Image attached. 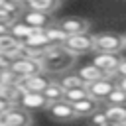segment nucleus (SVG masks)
<instances>
[{"label":"nucleus","instance_id":"obj_1","mask_svg":"<svg viewBox=\"0 0 126 126\" xmlns=\"http://www.w3.org/2000/svg\"><path fill=\"white\" fill-rule=\"evenodd\" d=\"M75 61L77 57L73 53H69L63 45H57V47H49L43 53L41 67H43V73L47 75H63L75 65Z\"/></svg>","mask_w":126,"mask_h":126},{"label":"nucleus","instance_id":"obj_2","mask_svg":"<svg viewBox=\"0 0 126 126\" xmlns=\"http://www.w3.org/2000/svg\"><path fill=\"white\" fill-rule=\"evenodd\" d=\"M126 47V37L122 33L114 32H104L94 35V49L102 53H120Z\"/></svg>","mask_w":126,"mask_h":126},{"label":"nucleus","instance_id":"obj_3","mask_svg":"<svg viewBox=\"0 0 126 126\" xmlns=\"http://www.w3.org/2000/svg\"><path fill=\"white\" fill-rule=\"evenodd\" d=\"M63 47L73 53L75 57L79 55H85V53H91L94 49V35H91L89 32L87 33H77V35H69L63 43Z\"/></svg>","mask_w":126,"mask_h":126},{"label":"nucleus","instance_id":"obj_4","mask_svg":"<svg viewBox=\"0 0 126 126\" xmlns=\"http://www.w3.org/2000/svg\"><path fill=\"white\" fill-rule=\"evenodd\" d=\"M0 124L2 126H32V112L14 104L6 112L0 114Z\"/></svg>","mask_w":126,"mask_h":126},{"label":"nucleus","instance_id":"obj_5","mask_svg":"<svg viewBox=\"0 0 126 126\" xmlns=\"http://www.w3.org/2000/svg\"><path fill=\"white\" fill-rule=\"evenodd\" d=\"M10 69L22 79V77H30V75H39L43 73V67H41V59H35V57H22L18 61H14L10 65Z\"/></svg>","mask_w":126,"mask_h":126},{"label":"nucleus","instance_id":"obj_6","mask_svg":"<svg viewBox=\"0 0 126 126\" xmlns=\"http://www.w3.org/2000/svg\"><path fill=\"white\" fill-rule=\"evenodd\" d=\"M45 110H47V114H49L53 120H57V122H71V120L77 118L73 104L67 102L65 98H63V100H57V102H49Z\"/></svg>","mask_w":126,"mask_h":126},{"label":"nucleus","instance_id":"obj_7","mask_svg":"<svg viewBox=\"0 0 126 126\" xmlns=\"http://www.w3.org/2000/svg\"><path fill=\"white\" fill-rule=\"evenodd\" d=\"M118 83H114L112 81V77H106V79H98V81H94V83H89L87 85V91H89V96H93L94 100H106L108 98V94L114 91V87H116Z\"/></svg>","mask_w":126,"mask_h":126},{"label":"nucleus","instance_id":"obj_8","mask_svg":"<svg viewBox=\"0 0 126 126\" xmlns=\"http://www.w3.org/2000/svg\"><path fill=\"white\" fill-rule=\"evenodd\" d=\"M49 83L51 81L45 77V73H39V75L22 77L18 83V89H20V93H43Z\"/></svg>","mask_w":126,"mask_h":126},{"label":"nucleus","instance_id":"obj_9","mask_svg":"<svg viewBox=\"0 0 126 126\" xmlns=\"http://www.w3.org/2000/svg\"><path fill=\"white\" fill-rule=\"evenodd\" d=\"M16 104L22 106V108H26L28 112L30 110L33 112V110H45L49 102H47V98L41 93H22Z\"/></svg>","mask_w":126,"mask_h":126},{"label":"nucleus","instance_id":"obj_10","mask_svg":"<svg viewBox=\"0 0 126 126\" xmlns=\"http://www.w3.org/2000/svg\"><path fill=\"white\" fill-rule=\"evenodd\" d=\"M124 57H120V53H102V51H98L94 57H93V65H96L98 69H102L104 73H108V75H112L114 71H116V67L120 65V61H122Z\"/></svg>","mask_w":126,"mask_h":126},{"label":"nucleus","instance_id":"obj_11","mask_svg":"<svg viewBox=\"0 0 126 126\" xmlns=\"http://www.w3.org/2000/svg\"><path fill=\"white\" fill-rule=\"evenodd\" d=\"M57 26L67 33V35H77V33H87L91 28V22L85 18H63L57 22Z\"/></svg>","mask_w":126,"mask_h":126},{"label":"nucleus","instance_id":"obj_12","mask_svg":"<svg viewBox=\"0 0 126 126\" xmlns=\"http://www.w3.org/2000/svg\"><path fill=\"white\" fill-rule=\"evenodd\" d=\"M22 20H24L28 26L35 28V30H45L47 26H51V24H53V20H51V16H49V14L35 12V10H28V12H24V14H22Z\"/></svg>","mask_w":126,"mask_h":126},{"label":"nucleus","instance_id":"obj_13","mask_svg":"<svg viewBox=\"0 0 126 126\" xmlns=\"http://www.w3.org/2000/svg\"><path fill=\"white\" fill-rule=\"evenodd\" d=\"M87 85L89 83H94V81H98V79H106V77H112V75H108V73H104L102 69H98L96 65H93V63H89V65H85V67H81L79 69V73H77Z\"/></svg>","mask_w":126,"mask_h":126},{"label":"nucleus","instance_id":"obj_14","mask_svg":"<svg viewBox=\"0 0 126 126\" xmlns=\"http://www.w3.org/2000/svg\"><path fill=\"white\" fill-rule=\"evenodd\" d=\"M73 108H75L77 118H79V116H93L94 112H98V100H94L93 96H85L83 100L75 102Z\"/></svg>","mask_w":126,"mask_h":126},{"label":"nucleus","instance_id":"obj_15","mask_svg":"<svg viewBox=\"0 0 126 126\" xmlns=\"http://www.w3.org/2000/svg\"><path fill=\"white\" fill-rule=\"evenodd\" d=\"M37 30L35 28H32V26H28L24 20H18V22H14L12 26H10V35L12 37H16L18 41H24V39H28L32 33H35Z\"/></svg>","mask_w":126,"mask_h":126},{"label":"nucleus","instance_id":"obj_16","mask_svg":"<svg viewBox=\"0 0 126 126\" xmlns=\"http://www.w3.org/2000/svg\"><path fill=\"white\" fill-rule=\"evenodd\" d=\"M26 4L30 6V10L43 12V14H53L61 6V0H26Z\"/></svg>","mask_w":126,"mask_h":126},{"label":"nucleus","instance_id":"obj_17","mask_svg":"<svg viewBox=\"0 0 126 126\" xmlns=\"http://www.w3.org/2000/svg\"><path fill=\"white\" fill-rule=\"evenodd\" d=\"M43 33L47 35V39H49V43L53 45V47H57V45H63L65 43V39L69 37L57 24H51V26H47L45 30H43Z\"/></svg>","mask_w":126,"mask_h":126},{"label":"nucleus","instance_id":"obj_18","mask_svg":"<svg viewBox=\"0 0 126 126\" xmlns=\"http://www.w3.org/2000/svg\"><path fill=\"white\" fill-rule=\"evenodd\" d=\"M41 94L47 98V102H57V100H63L65 91H63V87H61L57 81H51V83L45 87V91H43Z\"/></svg>","mask_w":126,"mask_h":126},{"label":"nucleus","instance_id":"obj_19","mask_svg":"<svg viewBox=\"0 0 126 126\" xmlns=\"http://www.w3.org/2000/svg\"><path fill=\"white\" fill-rule=\"evenodd\" d=\"M106 114V118L118 122V124H124L126 122V106H116V104H106V108L102 110Z\"/></svg>","mask_w":126,"mask_h":126},{"label":"nucleus","instance_id":"obj_20","mask_svg":"<svg viewBox=\"0 0 126 126\" xmlns=\"http://www.w3.org/2000/svg\"><path fill=\"white\" fill-rule=\"evenodd\" d=\"M61 87H63V91H69V89H79V87H87V83L75 73V75H61V79L57 81Z\"/></svg>","mask_w":126,"mask_h":126},{"label":"nucleus","instance_id":"obj_21","mask_svg":"<svg viewBox=\"0 0 126 126\" xmlns=\"http://www.w3.org/2000/svg\"><path fill=\"white\" fill-rule=\"evenodd\" d=\"M20 89H18V85H4V83H0V98L2 100H8V102H18V98H20Z\"/></svg>","mask_w":126,"mask_h":126},{"label":"nucleus","instance_id":"obj_22","mask_svg":"<svg viewBox=\"0 0 126 126\" xmlns=\"http://www.w3.org/2000/svg\"><path fill=\"white\" fill-rule=\"evenodd\" d=\"M85 96H89V91H87V87H79V89H69V91H65V100L67 102H71V104H75V102H79V100H83Z\"/></svg>","mask_w":126,"mask_h":126},{"label":"nucleus","instance_id":"obj_23","mask_svg":"<svg viewBox=\"0 0 126 126\" xmlns=\"http://www.w3.org/2000/svg\"><path fill=\"white\" fill-rule=\"evenodd\" d=\"M106 104H116V106H126V91L120 89L118 85L114 87V91L108 94L106 98Z\"/></svg>","mask_w":126,"mask_h":126},{"label":"nucleus","instance_id":"obj_24","mask_svg":"<svg viewBox=\"0 0 126 126\" xmlns=\"http://www.w3.org/2000/svg\"><path fill=\"white\" fill-rule=\"evenodd\" d=\"M91 126H124V124H118V122L106 118V114L102 110H98V112H94L91 116Z\"/></svg>","mask_w":126,"mask_h":126},{"label":"nucleus","instance_id":"obj_25","mask_svg":"<svg viewBox=\"0 0 126 126\" xmlns=\"http://www.w3.org/2000/svg\"><path fill=\"white\" fill-rule=\"evenodd\" d=\"M24 0H0V8H6L10 12H16V14H24Z\"/></svg>","mask_w":126,"mask_h":126},{"label":"nucleus","instance_id":"obj_26","mask_svg":"<svg viewBox=\"0 0 126 126\" xmlns=\"http://www.w3.org/2000/svg\"><path fill=\"white\" fill-rule=\"evenodd\" d=\"M0 83H4V85H18L20 83V77L8 67V69H2L0 71Z\"/></svg>","mask_w":126,"mask_h":126},{"label":"nucleus","instance_id":"obj_27","mask_svg":"<svg viewBox=\"0 0 126 126\" xmlns=\"http://www.w3.org/2000/svg\"><path fill=\"white\" fill-rule=\"evenodd\" d=\"M16 43H18V39H16V37H12L10 33L0 35V53H6V51H8V49H12Z\"/></svg>","mask_w":126,"mask_h":126},{"label":"nucleus","instance_id":"obj_28","mask_svg":"<svg viewBox=\"0 0 126 126\" xmlns=\"http://www.w3.org/2000/svg\"><path fill=\"white\" fill-rule=\"evenodd\" d=\"M112 77H118V79H124L126 77V59L120 61V65L116 67V71L112 73Z\"/></svg>","mask_w":126,"mask_h":126},{"label":"nucleus","instance_id":"obj_29","mask_svg":"<svg viewBox=\"0 0 126 126\" xmlns=\"http://www.w3.org/2000/svg\"><path fill=\"white\" fill-rule=\"evenodd\" d=\"M10 26H12V24H4V22H0V35L10 33Z\"/></svg>","mask_w":126,"mask_h":126},{"label":"nucleus","instance_id":"obj_30","mask_svg":"<svg viewBox=\"0 0 126 126\" xmlns=\"http://www.w3.org/2000/svg\"><path fill=\"white\" fill-rule=\"evenodd\" d=\"M118 87L126 91V77H124V79H118Z\"/></svg>","mask_w":126,"mask_h":126},{"label":"nucleus","instance_id":"obj_31","mask_svg":"<svg viewBox=\"0 0 126 126\" xmlns=\"http://www.w3.org/2000/svg\"><path fill=\"white\" fill-rule=\"evenodd\" d=\"M0 126H2V124H0Z\"/></svg>","mask_w":126,"mask_h":126},{"label":"nucleus","instance_id":"obj_32","mask_svg":"<svg viewBox=\"0 0 126 126\" xmlns=\"http://www.w3.org/2000/svg\"><path fill=\"white\" fill-rule=\"evenodd\" d=\"M124 37H126V35H124Z\"/></svg>","mask_w":126,"mask_h":126}]
</instances>
